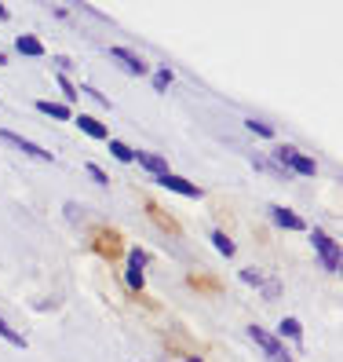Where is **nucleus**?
I'll list each match as a JSON object with an SVG mask.
<instances>
[{"label":"nucleus","mask_w":343,"mask_h":362,"mask_svg":"<svg viewBox=\"0 0 343 362\" xmlns=\"http://www.w3.org/2000/svg\"><path fill=\"white\" fill-rule=\"evenodd\" d=\"M270 161L277 168H285L289 176H314L318 173V161L307 158L303 151H296V146H289V143H277L274 151H270Z\"/></svg>","instance_id":"f257e3e1"},{"label":"nucleus","mask_w":343,"mask_h":362,"mask_svg":"<svg viewBox=\"0 0 343 362\" xmlns=\"http://www.w3.org/2000/svg\"><path fill=\"white\" fill-rule=\"evenodd\" d=\"M311 245H314V252H318L321 267L332 271V274H339V267H343V252H339L336 238H329V234L321 230V227H311Z\"/></svg>","instance_id":"f03ea898"},{"label":"nucleus","mask_w":343,"mask_h":362,"mask_svg":"<svg viewBox=\"0 0 343 362\" xmlns=\"http://www.w3.org/2000/svg\"><path fill=\"white\" fill-rule=\"evenodd\" d=\"M245 333H248L252 344L263 351V358H267V362H296V358L289 355V348H285V344H282V340H277L274 333H267L263 326H248Z\"/></svg>","instance_id":"7ed1b4c3"},{"label":"nucleus","mask_w":343,"mask_h":362,"mask_svg":"<svg viewBox=\"0 0 343 362\" xmlns=\"http://www.w3.org/2000/svg\"><path fill=\"white\" fill-rule=\"evenodd\" d=\"M0 139H4L8 146H15V151H23L26 158H37V161H55V154H52V151H44V146H37L33 139L18 136V132H11V129H0Z\"/></svg>","instance_id":"20e7f679"},{"label":"nucleus","mask_w":343,"mask_h":362,"mask_svg":"<svg viewBox=\"0 0 343 362\" xmlns=\"http://www.w3.org/2000/svg\"><path fill=\"white\" fill-rule=\"evenodd\" d=\"M150 264V252L146 249H132L128 252V267H124V282L132 286L136 293H143L146 289V279H143V267Z\"/></svg>","instance_id":"39448f33"},{"label":"nucleus","mask_w":343,"mask_h":362,"mask_svg":"<svg viewBox=\"0 0 343 362\" xmlns=\"http://www.w3.org/2000/svg\"><path fill=\"white\" fill-rule=\"evenodd\" d=\"M110 59H117V62H121V70H128L132 77H143V74L150 70L146 62H143L132 48H124V45H114V48H110Z\"/></svg>","instance_id":"423d86ee"},{"label":"nucleus","mask_w":343,"mask_h":362,"mask_svg":"<svg viewBox=\"0 0 343 362\" xmlns=\"http://www.w3.org/2000/svg\"><path fill=\"white\" fill-rule=\"evenodd\" d=\"M270 223L282 227V230H307V220L296 216V212L285 209V205H270Z\"/></svg>","instance_id":"0eeeda50"},{"label":"nucleus","mask_w":343,"mask_h":362,"mask_svg":"<svg viewBox=\"0 0 343 362\" xmlns=\"http://www.w3.org/2000/svg\"><path fill=\"white\" fill-rule=\"evenodd\" d=\"M157 183L168 187V190H176V194H183V198H201V187H198V183H190V180H183V176H176V173L157 176Z\"/></svg>","instance_id":"6e6552de"},{"label":"nucleus","mask_w":343,"mask_h":362,"mask_svg":"<svg viewBox=\"0 0 343 362\" xmlns=\"http://www.w3.org/2000/svg\"><path fill=\"white\" fill-rule=\"evenodd\" d=\"M77 129H80L84 136H92V139H110L106 121H99V117H92V114H80V117H77Z\"/></svg>","instance_id":"1a4fd4ad"},{"label":"nucleus","mask_w":343,"mask_h":362,"mask_svg":"<svg viewBox=\"0 0 343 362\" xmlns=\"http://www.w3.org/2000/svg\"><path fill=\"white\" fill-rule=\"evenodd\" d=\"M136 161H139V165L146 168V173H150V176H154V180L168 173V161H164L161 154H150V151H136Z\"/></svg>","instance_id":"9d476101"},{"label":"nucleus","mask_w":343,"mask_h":362,"mask_svg":"<svg viewBox=\"0 0 343 362\" xmlns=\"http://www.w3.org/2000/svg\"><path fill=\"white\" fill-rule=\"evenodd\" d=\"M15 52H18V55H26V59H44V45H40L37 37H30V33L15 37Z\"/></svg>","instance_id":"9b49d317"},{"label":"nucleus","mask_w":343,"mask_h":362,"mask_svg":"<svg viewBox=\"0 0 343 362\" xmlns=\"http://www.w3.org/2000/svg\"><path fill=\"white\" fill-rule=\"evenodd\" d=\"M37 110L48 114L55 121H70V106L66 103H55V99H37Z\"/></svg>","instance_id":"f8f14e48"},{"label":"nucleus","mask_w":343,"mask_h":362,"mask_svg":"<svg viewBox=\"0 0 343 362\" xmlns=\"http://www.w3.org/2000/svg\"><path fill=\"white\" fill-rule=\"evenodd\" d=\"M208 238H212V245H216V252H219V257H227V260L234 257V252H238V245L230 242V234H227V230H212Z\"/></svg>","instance_id":"ddd939ff"},{"label":"nucleus","mask_w":343,"mask_h":362,"mask_svg":"<svg viewBox=\"0 0 343 362\" xmlns=\"http://www.w3.org/2000/svg\"><path fill=\"white\" fill-rule=\"evenodd\" d=\"M277 333L289 337V340H296V344H303V326H299V318H292V315L277 322Z\"/></svg>","instance_id":"4468645a"},{"label":"nucleus","mask_w":343,"mask_h":362,"mask_svg":"<svg viewBox=\"0 0 343 362\" xmlns=\"http://www.w3.org/2000/svg\"><path fill=\"white\" fill-rule=\"evenodd\" d=\"M0 337H4V340H8V344H15V348H23V351L30 348V344H26V337H23V333H18V329H11L4 315H0Z\"/></svg>","instance_id":"2eb2a0df"},{"label":"nucleus","mask_w":343,"mask_h":362,"mask_svg":"<svg viewBox=\"0 0 343 362\" xmlns=\"http://www.w3.org/2000/svg\"><path fill=\"white\" fill-rule=\"evenodd\" d=\"M110 154L117 158V161H124V165H132L136 161V151L128 143H121V139H110Z\"/></svg>","instance_id":"dca6fc26"},{"label":"nucleus","mask_w":343,"mask_h":362,"mask_svg":"<svg viewBox=\"0 0 343 362\" xmlns=\"http://www.w3.org/2000/svg\"><path fill=\"white\" fill-rule=\"evenodd\" d=\"M150 81H154V92H168V88H172V70L161 66V70L150 74Z\"/></svg>","instance_id":"f3484780"},{"label":"nucleus","mask_w":343,"mask_h":362,"mask_svg":"<svg viewBox=\"0 0 343 362\" xmlns=\"http://www.w3.org/2000/svg\"><path fill=\"white\" fill-rule=\"evenodd\" d=\"M245 124H248V132H255V136H260V139H270V136H274V129H270L267 121H260V117H248Z\"/></svg>","instance_id":"a211bd4d"},{"label":"nucleus","mask_w":343,"mask_h":362,"mask_svg":"<svg viewBox=\"0 0 343 362\" xmlns=\"http://www.w3.org/2000/svg\"><path fill=\"white\" fill-rule=\"evenodd\" d=\"M238 274H241V282H248V286H255V289H260V286H263V274H260V271H255V267H241Z\"/></svg>","instance_id":"6ab92c4d"},{"label":"nucleus","mask_w":343,"mask_h":362,"mask_svg":"<svg viewBox=\"0 0 343 362\" xmlns=\"http://www.w3.org/2000/svg\"><path fill=\"white\" fill-rule=\"evenodd\" d=\"M59 88H62V95H66L70 103H77V95H80V92L73 88V81H70L66 74H59Z\"/></svg>","instance_id":"aec40b11"},{"label":"nucleus","mask_w":343,"mask_h":362,"mask_svg":"<svg viewBox=\"0 0 343 362\" xmlns=\"http://www.w3.org/2000/svg\"><path fill=\"white\" fill-rule=\"evenodd\" d=\"M260 293L267 296V300H274V296H282V282H274V279H263Z\"/></svg>","instance_id":"412c9836"},{"label":"nucleus","mask_w":343,"mask_h":362,"mask_svg":"<svg viewBox=\"0 0 343 362\" xmlns=\"http://www.w3.org/2000/svg\"><path fill=\"white\" fill-rule=\"evenodd\" d=\"M84 168H88V176H92L95 183H102V187H106V183H110V176H106V173H102V168H99L95 161H88V165H84Z\"/></svg>","instance_id":"4be33fe9"},{"label":"nucleus","mask_w":343,"mask_h":362,"mask_svg":"<svg viewBox=\"0 0 343 362\" xmlns=\"http://www.w3.org/2000/svg\"><path fill=\"white\" fill-rule=\"evenodd\" d=\"M77 92H88V95H92V99H95V103L102 106V110H106V106H110V99H106L102 92H95V88H77Z\"/></svg>","instance_id":"5701e85b"},{"label":"nucleus","mask_w":343,"mask_h":362,"mask_svg":"<svg viewBox=\"0 0 343 362\" xmlns=\"http://www.w3.org/2000/svg\"><path fill=\"white\" fill-rule=\"evenodd\" d=\"M0 23H8V8L4 4H0Z\"/></svg>","instance_id":"b1692460"},{"label":"nucleus","mask_w":343,"mask_h":362,"mask_svg":"<svg viewBox=\"0 0 343 362\" xmlns=\"http://www.w3.org/2000/svg\"><path fill=\"white\" fill-rule=\"evenodd\" d=\"M0 66H8V55L4 52H0Z\"/></svg>","instance_id":"393cba45"},{"label":"nucleus","mask_w":343,"mask_h":362,"mask_svg":"<svg viewBox=\"0 0 343 362\" xmlns=\"http://www.w3.org/2000/svg\"><path fill=\"white\" fill-rule=\"evenodd\" d=\"M183 362H201V358H198V355H190V358H183Z\"/></svg>","instance_id":"a878e982"}]
</instances>
